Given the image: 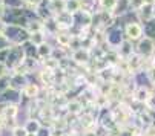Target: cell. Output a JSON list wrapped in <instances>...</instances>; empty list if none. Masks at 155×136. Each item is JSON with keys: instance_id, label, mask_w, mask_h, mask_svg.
Instances as JSON below:
<instances>
[{"instance_id": "1", "label": "cell", "mask_w": 155, "mask_h": 136, "mask_svg": "<svg viewBox=\"0 0 155 136\" xmlns=\"http://www.w3.org/2000/svg\"><path fill=\"white\" fill-rule=\"evenodd\" d=\"M123 31H124V37L129 38L130 41H140L143 37H144V28H143V23L134 20V21H126L123 23Z\"/></svg>"}, {"instance_id": "2", "label": "cell", "mask_w": 155, "mask_h": 136, "mask_svg": "<svg viewBox=\"0 0 155 136\" xmlns=\"http://www.w3.org/2000/svg\"><path fill=\"white\" fill-rule=\"evenodd\" d=\"M124 38L126 37H124V31H123V21H120V23H117L115 26L109 28L106 31V41L112 49H117Z\"/></svg>"}, {"instance_id": "3", "label": "cell", "mask_w": 155, "mask_h": 136, "mask_svg": "<svg viewBox=\"0 0 155 136\" xmlns=\"http://www.w3.org/2000/svg\"><path fill=\"white\" fill-rule=\"evenodd\" d=\"M135 51L146 58H152L155 55V38L144 35L140 41L135 43Z\"/></svg>"}, {"instance_id": "4", "label": "cell", "mask_w": 155, "mask_h": 136, "mask_svg": "<svg viewBox=\"0 0 155 136\" xmlns=\"http://www.w3.org/2000/svg\"><path fill=\"white\" fill-rule=\"evenodd\" d=\"M71 60L74 64H77L78 67H84L91 63L92 60V54H91V49L87 48H80V49H75V51H71Z\"/></svg>"}, {"instance_id": "5", "label": "cell", "mask_w": 155, "mask_h": 136, "mask_svg": "<svg viewBox=\"0 0 155 136\" xmlns=\"http://www.w3.org/2000/svg\"><path fill=\"white\" fill-rule=\"evenodd\" d=\"M57 71H49V69H45V67H40L38 72H37V80L38 83L41 84L43 89H51L52 86H55V81H57Z\"/></svg>"}, {"instance_id": "6", "label": "cell", "mask_w": 155, "mask_h": 136, "mask_svg": "<svg viewBox=\"0 0 155 136\" xmlns=\"http://www.w3.org/2000/svg\"><path fill=\"white\" fill-rule=\"evenodd\" d=\"M54 17L58 23L60 31H71L75 26V17H74V14H71L68 11H61V12L55 14Z\"/></svg>"}, {"instance_id": "7", "label": "cell", "mask_w": 155, "mask_h": 136, "mask_svg": "<svg viewBox=\"0 0 155 136\" xmlns=\"http://www.w3.org/2000/svg\"><path fill=\"white\" fill-rule=\"evenodd\" d=\"M31 75V74H29ZM26 75V74H20V72H15V71H11V74L8 75V80H9V87L15 89V90H21L25 87V84L31 80V77Z\"/></svg>"}, {"instance_id": "8", "label": "cell", "mask_w": 155, "mask_h": 136, "mask_svg": "<svg viewBox=\"0 0 155 136\" xmlns=\"http://www.w3.org/2000/svg\"><path fill=\"white\" fill-rule=\"evenodd\" d=\"M84 109H86V104H84L78 96L69 98L68 103H66V106H64L66 113H69V115H75V116L81 115V113L84 112Z\"/></svg>"}, {"instance_id": "9", "label": "cell", "mask_w": 155, "mask_h": 136, "mask_svg": "<svg viewBox=\"0 0 155 136\" xmlns=\"http://www.w3.org/2000/svg\"><path fill=\"white\" fill-rule=\"evenodd\" d=\"M117 51H118V54H120V57L121 58H129V57H132L137 51H135V43L134 41H130L129 38H124L123 41H121V44L117 48Z\"/></svg>"}, {"instance_id": "10", "label": "cell", "mask_w": 155, "mask_h": 136, "mask_svg": "<svg viewBox=\"0 0 155 136\" xmlns=\"http://www.w3.org/2000/svg\"><path fill=\"white\" fill-rule=\"evenodd\" d=\"M54 48H55V46H54L51 41H45V43L38 44V46H37V58H38L40 61H43V60L52 57Z\"/></svg>"}, {"instance_id": "11", "label": "cell", "mask_w": 155, "mask_h": 136, "mask_svg": "<svg viewBox=\"0 0 155 136\" xmlns=\"http://www.w3.org/2000/svg\"><path fill=\"white\" fill-rule=\"evenodd\" d=\"M153 89H155L153 86H138L134 90V93H132V98L135 101H140V103H146V100L149 98V95Z\"/></svg>"}, {"instance_id": "12", "label": "cell", "mask_w": 155, "mask_h": 136, "mask_svg": "<svg viewBox=\"0 0 155 136\" xmlns=\"http://www.w3.org/2000/svg\"><path fill=\"white\" fill-rule=\"evenodd\" d=\"M137 15H138L140 23H146L147 20H150V18L155 17V5H144V6L137 12Z\"/></svg>"}, {"instance_id": "13", "label": "cell", "mask_w": 155, "mask_h": 136, "mask_svg": "<svg viewBox=\"0 0 155 136\" xmlns=\"http://www.w3.org/2000/svg\"><path fill=\"white\" fill-rule=\"evenodd\" d=\"M49 38V34L45 31V29H40V31H35V32H31V37H29V41L32 44H35V46H38V44L48 41Z\"/></svg>"}, {"instance_id": "14", "label": "cell", "mask_w": 155, "mask_h": 136, "mask_svg": "<svg viewBox=\"0 0 155 136\" xmlns=\"http://www.w3.org/2000/svg\"><path fill=\"white\" fill-rule=\"evenodd\" d=\"M23 124H25V127H26V130H28L29 133H38L40 128L43 127L40 118H26V119L23 121Z\"/></svg>"}, {"instance_id": "15", "label": "cell", "mask_w": 155, "mask_h": 136, "mask_svg": "<svg viewBox=\"0 0 155 136\" xmlns=\"http://www.w3.org/2000/svg\"><path fill=\"white\" fill-rule=\"evenodd\" d=\"M45 31H46L49 35H55V34L60 31L55 17H51V18H46V20H45Z\"/></svg>"}, {"instance_id": "16", "label": "cell", "mask_w": 155, "mask_h": 136, "mask_svg": "<svg viewBox=\"0 0 155 136\" xmlns=\"http://www.w3.org/2000/svg\"><path fill=\"white\" fill-rule=\"evenodd\" d=\"M64 11H68L71 14H77L78 11H81V0H66Z\"/></svg>"}, {"instance_id": "17", "label": "cell", "mask_w": 155, "mask_h": 136, "mask_svg": "<svg viewBox=\"0 0 155 136\" xmlns=\"http://www.w3.org/2000/svg\"><path fill=\"white\" fill-rule=\"evenodd\" d=\"M58 66H60V63H58V60L54 58V57H49V58H46V60L41 61V67L49 69V71H57Z\"/></svg>"}, {"instance_id": "18", "label": "cell", "mask_w": 155, "mask_h": 136, "mask_svg": "<svg viewBox=\"0 0 155 136\" xmlns=\"http://www.w3.org/2000/svg\"><path fill=\"white\" fill-rule=\"evenodd\" d=\"M28 134H29V131L26 130L23 122H18L11 128V136H28Z\"/></svg>"}, {"instance_id": "19", "label": "cell", "mask_w": 155, "mask_h": 136, "mask_svg": "<svg viewBox=\"0 0 155 136\" xmlns=\"http://www.w3.org/2000/svg\"><path fill=\"white\" fill-rule=\"evenodd\" d=\"M143 28H144V35L155 38V17L147 20L146 23H143Z\"/></svg>"}, {"instance_id": "20", "label": "cell", "mask_w": 155, "mask_h": 136, "mask_svg": "<svg viewBox=\"0 0 155 136\" xmlns=\"http://www.w3.org/2000/svg\"><path fill=\"white\" fill-rule=\"evenodd\" d=\"M64 5H66V0H51L49 2V8L52 9L54 15L64 11Z\"/></svg>"}, {"instance_id": "21", "label": "cell", "mask_w": 155, "mask_h": 136, "mask_svg": "<svg viewBox=\"0 0 155 136\" xmlns=\"http://www.w3.org/2000/svg\"><path fill=\"white\" fill-rule=\"evenodd\" d=\"M129 2V11H134V12H138L146 3L144 0H127Z\"/></svg>"}, {"instance_id": "22", "label": "cell", "mask_w": 155, "mask_h": 136, "mask_svg": "<svg viewBox=\"0 0 155 136\" xmlns=\"http://www.w3.org/2000/svg\"><path fill=\"white\" fill-rule=\"evenodd\" d=\"M3 3L6 5V8H20V6H25L23 0H3Z\"/></svg>"}, {"instance_id": "23", "label": "cell", "mask_w": 155, "mask_h": 136, "mask_svg": "<svg viewBox=\"0 0 155 136\" xmlns=\"http://www.w3.org/2000/svg\"><path fill=\"white\" fill-rule=\"evenodd\" d=\"M146 107L149 109V110H152V112H155V89L150 92V95H149V98L146 100Z\"/></svg>"}, {"instance_id": "24", "label": "cell", "mask_w": 155, "mask_h": 136, "mask_svg": "<svg viewBox=\"0 0 155 136\" xmlns=\"http://www.w3.org/2000/svg\"><path fill=\"white\" fill-rule=\"evenodd\" d=\"M9 74H11V67L6 63L0 61V78H6Z\"/></svg>"}, {"instance_id": "25", "label": "cell", "mask_w": 155, "mask_h": 136, "mask_svg": "<svg viewBox=\"0 0 155 136\" xmlns=\"http://www.w3.org/2000/svg\"><path fill=\"white\" fill-rule=\"evenodd\" d=\"M9 51H11V46H6V48L0 49V61H2V63H6V61H8Z\"/></svg>"}, {"instance_id": "26", "label": "cell", "mask_w": 155, "mask_h": 136, "mask_svg": "<svg viewBox=\"0 0 155 136\" xmlns=\"http://www.w3.org/2000/svg\"><path fill=\"white\" fill-rule=\"evenodd\" d=\"M37 136H52V127L43 125V127L40 128V131L37 133Z\"/></svg>"}, {"instance_id": "27", "label": "cell", "mask_w": 155, "mask_h": 136, "mask_svg": "<svg viewBox=\"0 0 155 136\" xmlns=\"http://www.w3.org/2000/svg\"><path fill=\"white\" fill-rule=\"evenodd\" d=\"M143 136H155V122L150 124V125H147V127H144Z\"/></svg>"}, {"instance_id": "28", "label": "cell", "mask_w": 155, "mask_h": 136, "mask_svg": "<svg viewBox=\"0 0 155 136\" xmlns=\"http://www.w3.org/2000/svg\"><path fill=\"white\" fill-rule=\"evenodd\" d=\"M6 29H8V21L5 18H0V37L6 35Z\"/></svg>"}, {"instance_id": "29", "label": "cell", "mask_w": 155, "mask_h": 136, "mask_svg": "<svg viewBox=\"0 0 155 136\" xmlns=\"http://www.w3.org/2000/svg\"><path fill=\"white\" fill-rule=\"evenodd\" d=\"M6 11H8L6 5L3 3V0H0V18H5V14H6Z\"/></svg>"}, {"instance_id": "30", "label": "cell", "mask_w": 155, "mask_h": 136, "mask_svg": "<svg viewBox=\"0 0 155 136\" xmlns=\"http://www.w3.org/2000/svg\"><path fill=\"white\" fill-rule=\"evenodd\" d=\"M146 5H155V0H144Z\"/></svg>"}, {"instance_id": "31", "label": "cell", "mask_w": 155, "mask_h": 136, "mask_svg": "<svg viewBox=\"0 0 155 136\" xmlns=\"http://www.w3.org/2000/svg\"><path fill=\"white\" fill-rule=\"evenodd\" d=\"M28 136H37V133H29Z\"/></svg>"}]
</instances>
